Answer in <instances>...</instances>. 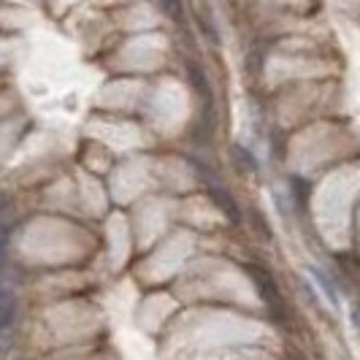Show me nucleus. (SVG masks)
Returning <instances> with one entry per match:
<instances>
[{
  "label": "nucleus",
  "instance_id": "nucleus-4",
  "mask_svg": "<svg viewBox=\"0 0 360 360\" xmlns=\"http://www.w3.org/2000/svg\"><path fill=\"white\" fill-rule=\"evenodd\" d=\"M187 73H190V79H193V84H195V92H198L200 98H212L206 73H203V68H200L198 63H190V65H187Z\"/></svg>",
  "mask_w": 360,
  "mask_h": 360
},
{
  "label": "nucleus",
  "instance_id": "nucleus-2",
  "mask_svg": "<svg viewBox=\"0 0 360 360\" xmlns=\"http://www.w3.org/2000/svg\"><path fill=\"white\" fill-rule=\"evenodd\" d=\"M193 165L198 168V176L203 179V184H206V193H209L212 203H214L222 214L228 217V222L238 225V222H241V209H238V203L231 198V193H228V190H225V187L212 176V171H206V165H203V162L193 160Z\"/></svg>",
  "mask_w": 360,
  "mask_h": 360
},
{
  "label": "nucleus",
  "instance_id": "nucleus-1",
  "mask_svg": "<svg viewBox=\"0 0 360 360\" xmlns=\"http://www.w3.org/2000/svg\"><path fill=\"white\" fill-rule=\"evenodd\" d=\"M247 269V274L252 276L255 288H257V292H260V298L266 301V307H269L271 317L276 320L279 325H285L288 328L290 325V309H288V301H285V295L279 292V288H276V282H274V276H271L266 269H260V266H244Z\"/></svg>",
  "mask_w": 360,
  "mask_h": 360
},
{
  "label": "nucleus",
  "instance_id": "nucleus-9",
  "mask_svg": "<svg viewBox=\"0 0 360 360\" xmlns=\"http://www.w3.org/2000/svg\"><path fill=\"white\" fill-rule=\"evenodd\" d=\"M288 360H307V358H304V352H301V349H295V347H288Z\"/></svg>",
  "mask_w": 360,
  "mask_h": 360
},
{
  "label": "nucleus",
  "instance_id": "nucleus-3",
  "mask_svg": "<svg viewBox=\"0 0 360 360\" xmlns=\"http://www.w3.org/2000/svg\"><path fill=\"white\" fill-rule=\"evenodd\" d=\"M14 320H17V295L11 288L0 285V349H6L14 333Z\"/></svg>",
  "mask_w": 360,
  "mask_h": 360
},
{
  "label": "nucleus",
  "instance_id": "nucleus-5",
  "mask_svg": "<svg viewBox=\"0 0 360 360\" xmlns=\"http://www.w3.org/2000/svg\"><path fill=\"white\" fill-rule=\"evenodd\" d=\"M233 160L238 162V168L247 171V174H255V171H257V160L252 158V152H247L241 144H233Z\"/></svg>",
  "mask_w": 360,
  "mask_h": 360
},
{
  "label": "nucleus",
  "instance_id": "nucleus-6",
  "mask_svg": "<svg viewBox=\"0 0 360 360\" xmlns=\"http://www.w3.org/2000/svg\"><path fill=\"white\" fill-rule=\"evenodd\" d=\"M309 274H311V276H314V282H317V285H320V288L325 290V295H328L330 301H336V285H333V279H330V276H328L325 271L314 269V266L309 269Z\"/></svg>",
  "mask_w": 360,
  "mask_h": 360
},
{
  "label": "nucleus",
  "instance_id": "nucleus-8",
  "mask_svg": "<svg viewBox=\"0 0 360 360\" xmlns=\"http://www.w3.org/2000/svg\"><path fill=\"white\" fill-rule=\"evenodd\" d=\"M200 27H203V33L206 36H212V44H219V36H217V30H214V25H212V19H203L200 17Z\"/></svg>",
  "mask_w": 360,
  "mask_h": 360
},
{
  "label": "nucleus",
  "instance_id": "nucleus-7",
  "mask_svg": "<svg viewBox=\"0 0 360 360\" xmlns=\"http://www.w3.org/2000/svg\"><path fill=\"white\" fill-rule=\"evenodd\" d=\"M6 250H8V219H6L3 203H0V271L6 266Z\"/></svg>",
  "mask_w": 360,
  "mask_h": 360
}]
</instances>
